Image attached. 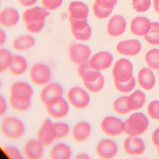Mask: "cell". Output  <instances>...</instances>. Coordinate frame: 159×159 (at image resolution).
<instances>
[{
  "label": "cell",
  "mask_w": 159,
  "mask_h": 159,
  "mask_svg": "<svg viewBox=\"0 0 159 159\" xmlns=\"http://www.w3.org/2000/svg\"><path fill=\"white\" fill-rule=\"evenodd\" d=\"M0 130L5 137L11 140H19L24 136L25 126L19 118L8 116L1 121Z\"/></svg>",
  "instance_id": "obj_1"
},
{
  "label": "cell",
  "mask_w": 159,
  "mask_h": 159,
  "mask_svg": "<svg viewBox=\"0 0 159 159\" xmlns=\"http://www.w3.org/2000/svg\"><path fill=\"white\" fill-rule=\"evenodd\" d=\"M148 120L146 116L141 112L132 114L124 122V132L130 136L143 134L148 126Z\"/></svg>",
  "instance_id": "obj_2"
},
{
  "label": "cell",
  "mask_w": 159,
  "mask_h": 159,
  "mask_svg": "<svg viewBox=\"0 0 159 159\" xmlns=\"http://www.w3.org/2000/svg\"><path fill=\"white\" fill-rule=\"evenodd\" d=\"M34 89L30 84L24 81H17L10 87L9 100L21 102H32Z\"/></svg>",
  "instance_id": "obj_3"
},
{
  "label": "cell",
  "mask_w": 159,
  "mask_h": 159,
  "mask_svg": "<svg viewBox=\"0 0 159 159\" xmlns=\"http://www.w3.org/2000/svg\"><path fill=\"white\" fill-rule=\"evenodd\" d=\"M29 78L35 85L43 86L51 82L52 78L51 69L44 63H35L31 66L29 70Z\"/></svg>",
  "instance_id": "obj_4"
},
{
  "label": "cell",
  "mask_w": 159,
  "mask_h": 159,
  "mask_svg": "<svg viewBox=\"0 0 159 159\" xmlns=\"http://www.w3.org/2000/svg\"><path fill=\"white\" fill-rule=\"evenodd\" d=\"M64 89L62 85L57 82H50L43 86L40 92V101L48 106L63 97Z\"/></svg>",
  "instance_id": "obj_5"
},
{
  "label": "cell",
  "mask_w": 159,
  "mask_h": 159,
  "mask_svg": "<svg viewBox=\"0 0 159 159\" xmlns=\"http://www.w3.org/2000/svg\"><path fill=\"white\" fill-rule=\"evenodd\" d=\"M66 98L69 104L77 109L86 108L90 102L87 89L80 86L70 88L67 92Z\"/></svg>",
  "instance_id": "obj_6"
},
{
  "label": "cell",
  "mask_w": 159,
  "mask_h": 159,
  "mask_svg": "<svg viewBox=\"0 0 159 159\" xmlns=\"http://www.w3.org/2000/svg\"><path fill=\"white\" fill-rule=\"evenodd\" d=\"M133 66L131 62L125 58L117 60L112 69L114 82L124 83L130 80L132 76Z\"/></svg>",
  "instance_id": "obj_7"
},
{
  "label": "cell",
  "mask_w": 159,
  "mask_h": 159,
  "mask_svg": "<svg viewBox=\"0 0 159 159\" xmlns=\"http://www.w3.org/2000/svg\"><path fill=\"white\" fill-rule=\"evenodd\" d=\"M91 53L89 47L81 43H73L68 48L70 60L77 65L88 62L91 57Z\"/></svg>",
  "instance_id": "obj_8"
},
{
  "label": "cell",
  "mask_w": 159,
  "mask_h": 159,
  "mask_svg": "<svg viewBox=\"0 0 159 159\" xmlns=\"http://www.w3.org/2000/svg\"><path fill=\"white\" fill-rule=\"evenodd\" d=\"M69 20L71 34L76 40L84 42L90 39L92 34V29L88 24L87 19Z\"/></svg>",
  "instance_id": "obj_9"
},
{
  "label": "cell",
  "mask_w": 159,
  "mask_h": 159,
  "mask_svg": "<svg viewBox=\"0 0 159 159\" xmlns=\"http://www.w3.org/2000/svg\"><path fill=\"white\" fill-rule=\"evenodd\" d=\"M37 137L45 147L51 145L57 140L54 122L50 118L43 120L37 131Z\"/></svg>",
  "instance_id": "obj_10"
},
{
  "label": "cell",
  "mask_w": 159,
  "mask_h": 159,
  "mask_svg": "<svg viewBox=\"0 0 159 159\" xmlns=\"http://www.w3.org/2000/svg\"><path fill=\"white\" fill-rule=\"evenodd\" d=\"M102 130L107 135L116 136L124 131L125 125L122 120L116 117H105L101 123Z\"/></svg>",
  "instance_id": "obj_11"
},
{
  "label": "cell",
  "mask_w": 159,
  "mask_h": 159,
  "mask_svg": "<svg viewBox=\"0 0 159 159\" xmlns=\"http://www.w3.org/2000/svg\"><path fill=\"white\" fill-rule=\"evenodd\" d=\"M45 146L37 138L27 140L23 148V154L28 159H40L43 157Z\"/></svg>",
  "instance_id": "obj_12"
},
{
  "label": "cell",
  "mask_w": 159,
  "mask_h": 159,
  "mask_svg": "<svg viewBox=\"0 0 159 159\" xmlns=\"http://www.w3.org/2000/svg\"><path fill=\"white\" fill-rule=\"evenodd\" d=\"M45 107L48 114L55 119H61L65 117L70 111L69 102L63 97Z\"/></svg>",
  "instance_id": "obj_13"
},
{
  "label": "cell",
  "mask_w": 159,
  "mask_h": 159,
  "mask_svg": "<svg viewBox=\"0 0 159 159\" xmlns=\"http://www.w3.org/2000/svg\"><path fill=\"white\" fill-rule=\"evenodd\" d=\"M49 12L43 7L34 6L25 10L22 13V19L25 24L45 20Z\"/></svg>",
  "instance_id": "obj_14"
},
{
  "label": "cell",
  "mask_w": 159,
  "mask_h": 159,
  "mask_svg": "<svg viewBox=\"0 0 159 159\" xmlns=\"http://www.w3.org/2000/svg\"><path fill=\"white\" fill-rule=\"evenodd\" d=\"M112 60V55L109 52L103 51L92 55L88 63L93 68L101 71L108 68L111 66Z\"/></svg>",
  "instance_id": "obj_15"
},
{
  "label": "cell",
  "mask_w": 159,
  "mask_h": 159,
  "mask_svg": "<svg viewBox=\"0 0 159 159\" xmlns=\"http://www.w3.org/2000/svg\"><path fill=\"white\" fill-rule=\"evenodd\" d=\"M77 71L83 84L94 82L102 75L100 71L93 68L88 61L78 65Z\"/></svg>",
  "instance_id": "obj_16"
},
{
  "label": "cell",
  "mask_w": 159,
  "mask_h": 159,
  "mask_svg": "<svg viewBox=\"0 0 159 159\" xmlns=\"http://www.w3.org/2000/svg\"><path fill=\"white\" fill-rule=\"evenodd\" d=\"M70 14L69 20L87 19L89 15L88 6L83 2L79 1H71L68 7Z\"/></svg>",
  "instance_id": "obj_17"
},
{
  "label": "cell",
  "mask_w": 159,
  "mask_h": 159,
  "mask_svg": "<svg viewBox=\"0 0 159 159\" xmlns=\"http://www.w3.org/2000/svg\"><path fill=\"white\" fill-rule=\"evenodd\" d=\"M117 152V146L112 140L103 139L97 144L96 153L102 158H113L116 155Z\"/></svg>",
  "instance_id": "obj_18"
},
{
  "label": "cell",
  "mask_w": 159,
  "mask_h": 159,
  "mask_svg": "<svg viewBox=\"0 0 159 159\" xmlns=\"http://www.w3.org/2000/svg\"><path fill=\"white\" fill-rule=\"evenodd\" d=\"M91 133V127L86 121L76 122L71 130V135L73 140L77 142H82L86 140Z\"/></svg>",
  "instance_id": "obj_19"
},
{
  "label": "cell",
  "mask_w": 159,
  "mask_h": 159,
  "mask_svg": "<svg viewBox=\"0 0 159 159\" xmlns=\"http://www.w3.org/2000/svg\"><path fill=\"white\" fill-rule=\"evenodd\" d=\"M19 19V12L14 7H5L0 11V25L3 27H14L17 24Z\"/></svg>",
  "instance_id": "obj_20"
},
{
  "label": "cell",
  "mask_w": 159,
  "mask_h": 159,
  "mask_svg": "<svg viewBox=\"0 0 159 159\" xmlns=\"http://www.w3.org/2000/svg\"><path fill=\"white\" fill-rule=\"evenodd\" d=\"M126 27V22L124 17L120 15L112 16L107 24V33L113 37H117L122 34Z\"/></svg>",
  "instance_id": "obj_21"
},
{
  "label": "cell",
  "mask_w": 159,
  "mask_h": 159,
  "mask_svg": "<svg viewBox=\"0 0 159 159\" xmlns=\"http://www.w3.org/2000/svg\"><path fill=\"white\" fill-rule=\"evenodd\" d=\"M28 69V61L22 55H13L11 65L9 67L10 73L16 76L23 75Z\"/></svg>",
  "instance_id": "obj_22"
},
{
  "label": "cell",
  "mask_w": 159,
  "mask_h": 159,
  "mask_svg": "<svg viewBox=\"0 0 159 159\" xmlns=\"http://www.w3.org/2000/svg\"><path fill=\"white\" fill-rule=\"evenodd\" d=\"M152 22L145 17H136L130 23L131 32L136 35H145L150 30Z\"/></svg>",
  "instance_id": "obj_23"
},
{
  "label": "cell",
  "mask_w": 159,
  "mask_h": 159,
  "mask_svg": "<svg viewBox=\"0 0 159 159\" xmlns=\"http://www.w3.org/2000/svg\"><path fill=\"white\" fill-rule=\"evenodd\" d=\"M141 44L138 40H128L118 43L116 49L119 53L125 55L133 56L141 50Z\"/></svg>",
  "instance_id": "obj_24"
},
{
  "label": "cell",
  "mask_w": 159,
  "mask_h": 159,
  "mask_svg": "<svg viewBox=\"0 0 159 159\" xmlns=\"http://www.w3.org/2000/svg\"><path fill=\"white\" fill-rule=\"evenodd\" d=\"M124 147L126 153L132 155H139L145 151L144 142L135 136L127 138L124 142Z\"/></svg>",
  "instance_id": "obj_25"
},
{
  "label": "cell",
  "mask_w": 159,
  "mask_h": 159,
  "mask_svg": "<svg viewBox=\"0 0 159 159\" xmlns=\"http://www.w3.org/2000/svg\"><path fill=\"white\" fill-rule=\"evenodd\" d=\"M50 157L52 159H70L73 155L71 147L64 142H59L50 149Z\"/></svg>",
  "instance_id": "obj_26"
},
{
  "label": "cell",
  "mask_w": 159,
  "mask_h": 159,
  "mask_svg": "<svg viewBox=\"0 0 159 159\" xmlns=\"http://www.w3.org/2000/svg\"><path fill=\"white\" fill-rule=\"evenodd\" d=\"M35 44V39L32 35L23 34L17 37L13 40L12 47L17 52H25L32 48Z\"/></svg>",
  "instance_id": "obj_27"
},
{
  "label": "cell",
  "mask_w": 159,
  "mask_h": 159,
  "mask_svg": "<svg viewBox=\"0 0 159 159\" xmlns=\"http://www.w3.org/2000/svg\"><path fill=\"white\" fill-rule=\"evenodd\" d=\"M138 81L140 86L146 90H150L155 85V80L153 71L149 68L142 69L138 75Z\"/></svg>",
  "instance_id": "obj_28"
},
{
  "label": "cell",
  "mask_w": 159,
  "mask_h": 159,
  "mask_svg": "<svg viewBox=\"0 0 159 159\" xmlns=\"http://www.w3.org/2000/svg\"><path fill=\"white\" fill-rule=\"evenodd\" d=\"M145 102V96L144 93L136 90L130 96L128 97V105L130 110H137L140 109Z\"/></svg>",
  "instance_id": "obj_29"
},
{
  "label": "cell",
  "mask_w": 159,
  "mask_h": 159,
  "mask_svg": "<svg viewBox=\"0 0 159 159\" xmlns=\"http://www.w3.org/2000/svg\"><path fill=\"white\" fill-rule=\"evenodd\" d=\"M12 57L13 54L9 49L0 47V73L9 69Z\"/></svg>",
  "instance_id": "obj_30"
},
{
  "label": "cell",
  "mask_w": 159,
  "mask_h": 159,
  "mask_svg": "<svg viewBox=\"0 0 159 159\" xmlns=\"http://www.w3.org/2000/svg\"><path fill=\"white\" fill-rule=\"evenodd\" d=\"M144 37L146 41L149 43L154 45H159V23L152 22L150 30Z\"/></svg>",
  "instance_id": "obj_31"
},
{
  "label": "cell",
  "mask_w": 159,
  "mask_h": 159,
  "mask_svg": "<svg viewBox=\"0 0 159 159\" xmlns=\"http://www.w3.org/2000/svg\"><path fill=\"white\" fill-rule=\"evenodd\" d=\"M145 61L150 68L159 70V49L150 50L145 55Z\"/></svg>",
  "instance_id": "obj_32"
},
{
  "label": "cell",
  "mask_w": 159,
  "mask_h": 159,
  "mask_svg": "<svg viewBox=\"0 0 159 159\" xmlns=\"http://www.w3.org/2000/svg\"><path fill=\"white\" fill-rule=\"evenodd\" d=\"M56 139L60 140L66 137L71 133V129L68 124L64 122H58L54 123Z\"/></svg>",
  "instance_id": "obj_33"
},
{
  "label": "cell",
  "mask_w": 159,
  "mask_h": 159,
  "mask_svg": "<svg viewBox=\"0 0 159 159\" xmlns=\"http://www.w3.org/2000/svg\"><path fill=\"white\" fill-rule=\"evenodd\" d=\"M114 109L120 114H125L130 112L128 105V96H122L117 99L114 103Z\"/></svg>",
  "instance_id": "obj_34"
},
{
  "label": "cell",
  "mask_w": 159,
  "mask_h": 159,
  "mask_svg": "<svg viewBox=\"0 0 159 159\" xmlns=\"http://www.w3.org/2000/svg\"><path fill=\"white\" fill-rule=\"evenodd\" d=\"M3 151L6 155L11 159H22L23 155L19 148L14 145H9L4 147Z\"/></svg>",
  "instance_id": "obj_35"
},
{
  "label": "cell",
  "mask_w": 159,
  "mask_h": 159,
  "mask_svg": "<svg viewBox=\"0 0 159 159\" xmlns=\"http://www.w3.org/2000/svg\"><path fill=\"white\" fill-rule=\"evenodd\" d=\"M116 88L120 91L122 93H129L131 91L135 86V80L134 77H132L130 80L124 83L114 82Z\"/></svg>",
  "instance_id": "obj_36"
},
{
  "label": "cell",
  "mask_w": 159,
  "mask_h": 159,
  "mask_svg": "<svg viewBox=\"0 0 159 159\" xmlns=\"http://www.w3.org/2000/svg\"><path fill=\"white\" fill-rule=\"evenodd\" d=\"M104 84V79L103 76L102 75L98 80H97L94 82H93L91 83L85 84H84V86L87 89V91L95 93L100 91L102 89Z\"/></svg>",
  "instance_id": "obj_37"
},
{
  "label": "cell",
  "mask_w": 159,
  "mask_h": 159,
  "mask_svg": "<svg viewBox=\"0 0 159 159\" xmlns=\"http://www.w3.org/2000/svg\"><path fill=\"white\" fill-rule=\"evenodd\" d=\"M93 11L94 16L98 19H105L112 12V9H106L94 3L93 6Z\"/></svg>",
  "instance_id": "obj_38"
},
{
  "label": "cell",
  "mask_w": 159,
  "mask_h": 159,
  "mask_svg": "<svg viewBox=\"0 0 159 159\" xmlns=\"http://www.w3.org/2000/svg\"><path fill=\"white\" fill-rule=\"evenodd\" d=\"M151 6V0H132V6L137 12L147 11Z\"/></svg>",
  "instance_id": "obj_39"
},
{
  "label": "cell",
  "mask_w": 159,
  "mask_h": 159,
  "mask_svg": "<svg viewBox=\"0 0 159 159\" xmlns=\"http://www.w3.org/2000/svg\"><path fill=\"white\" fill-rule=\"evenodd\" d=\"M45 25V20L37 22H31L25 24L27 30L32 34H37L41 32Z\"/></svg>",
  "instance_id": "obj_40"
},
{
  "label": "cell",
  "mask_w": 159,
  "mask_h": 159,
  "mask_svg": "<svg viewBox=\"0 0 159 159\" xmlns=\"http://www.w3.org/2000/svg\"><path fill=\"white\" fill-rule=\"evenodd\" d=\"M148 113L154 120H159V101H152L147 107Z\"/></svg>",
  "instance_id": "obj_41"
},
{
  "label": "cell",
  "mask_w": 159,
  "mask_h": 159,
  "mask_svg": "<svg viewBox=\"0 0 159 159\" xmlns=\"http://www.w3.org/2000/svg\"><path fill=\"white\" fill-rule=\"evenodd\" d=\"M9 104L11 107L15 111L18 112H25L27 111L31 106L32 102H21L9 100Z\"/></svg>",
  "instance_id": "obj_42"
},
{
  "label": "cell",
  "mask_w": 159,
  "mask_h": 159,
  "mask_svg": "<svg viewBox=\"0 0 159 159\" xmlns=\"http://www.w3.org/2000/svg\"><path fill=\"white\" fill-rule=\"evenodd\" d=\"M42 7L48 11H54L62 4L63 0H41Z\"/></svg>",
  "instance_id": "obj_43"
},
{
  "label": "cell",
  "mask_w": 159,
  "mask_h": 159,
  "mask_svg": "<svg viewBox=\"0 0 159 159\" xmlns=\"http://www.w3.org/2000/svg\"><path fill=\"white\" fill-rule=\"evenodd\" d=\"M117 2V0H95L94 3L102 7L113 9Z\"/></svg>",
  "instance_id": "obj_44"
},
{
  "label": "cell",
  "mask_w": 159,
  "mask_h": 159,
  "mask_svg": "<svg viewBox=\"0 0 159 159\" xmlns=\"http://www.w3.org/2000/svg\"><path fill=\"white\" fill-rule=\"evenodd\" d=\"M8 110V104L6 98L0 93V117L6 114Z\"/></svg>",
  "instance_id": "obj_45"
},
{
  "label": "cell",
  "mask_w": 159,
  "mask_h": 159,
  "mask_svg": "<svg viewBox=\"0 0 159 159\" xmlns=\"http://www.w3.org/2000/svg\"><path fill=\"white\" fill-rule=\"evenodd\" d=\"M152 141L154 145L159 148V127L157 128L153 133Z\"/></svg>",
  "instance_id": "obj_46"
},
{
  "label": "cell",
  "mask_w": 159,
  "mask_h": 159,
  "mask_svg": "<svg viewBox=\"0 0 159 159\" xmlns=\"http://www.w3.org/2000/svg\"><path fill=\"white\" fill-rule=\"evenodd\" d=\"M19 4L24 7H29L34 5L37 0H18Z\"/></svg>",
  "instance_id": "obj_47"
},
{
  "label": "cell",
  "mask_w": 159,
  "mask_h": 159,
  "mask_svg": "<svg viewBox=\"0 0 159 159\" xmlns=\"http://www.w3.org/2000/svg\"><path fill=\"white\" fill-rule=\"evenodd\" d=\"M7 35L5 31L0 27V47L2 46L6 41Z\"/></svg>",
  "instance_id": "obj_48"
},
{
  "label": "cell",
  "mask_w": 159,
  "mask_h": 159,
  "mask_svg": "<svg viewBox=\"0 0 159 159\" xmlns=\"http://www.w3.org/2000/svg\"><path fill=\"white\" fill-rule=\"evenodd\" d=\"M75 158H76V159H89V158H90V157L85 153H78V154H76Z\"/></svg>",
  "instance_id": "obj_49"
},
{
  "label": "cell",
  "mask_w": 159,
  "mask_h": 159,
  "mask_svg": "<svg viewBox=\"0 0 159 159\" xmlns=\"http://www.w3.org/2000/svg\"><path fill=\"white\" fill-rule=\"evenodd\" d=\"M154 4V10L157 13H159V0H154L153 1Z\"/></svg>",
  "instance_id": "obj_50"
},
{
  "label": "cell",
  "mask_w": 159,
  "mask_h": 159,
  "mask_svg": "<svg viewBox=\"0 0 159 159\" xmlns=\"http://www.w3.org/2000/svg\"><path fill=\"white\" fill-rule=\"evenodd\" d=\"M1 86H2V81H1V78H0V88H1Z\"/></svg>",
  "instance_id": "obj_51"
},
{
  "label": "cell",
  "mask_w": 159,
  "mask_h": 159,
  "mask_svg": "<svg viewBox=\"0 0 159 159\" xmlns=\"http://www.w3.org/2000/svg\"><path fill=\"white\" fill-rule=\"evenodd\" d=\"M158 155H159V148H158Z\"/></svg>",
  "instance_id": "obj_52"
},
{
  "label": "cell",
  "mask_w": 159,
  "mask_h": 159,
  "mask_svg": "<svg viewBox=\"0 0 159 159\" xmlns=\"http://www.w3.org/2000/svg\"><path fill=\"white\" fill-rule=\"evenodd\" d=\"M158 76H159V71H158Z\"/></svg>",
  "instance_id": "obj_53"
},
{
  "label": "cell",
  "mask_w": 159,
  "mask_h": 159,
  "mask_svg": "<svg viewBox=\"0 0 159 159\" xmlns=\"http://www.w3.org/2000/svg\"><path fill=\"white\" fill-rule=\"evenodd\" d=\"M4 1H6V0H4Z\"/></svg>",
  "instance_id": "obj_54"
}]
</instances>
